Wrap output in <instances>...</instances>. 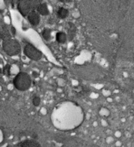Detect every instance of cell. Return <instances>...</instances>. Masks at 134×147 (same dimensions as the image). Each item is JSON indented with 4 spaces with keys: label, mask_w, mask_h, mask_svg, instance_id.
I'll use <instances>...</instances> for the list:
<instances>
[{
    "label": "cell",
    "mask_w": 134,
    "mask_h": 147,
    "mask_svg": "<svg viewBox=\"0 0 134 147\" xmlns=\"http://www.w3.org/2000/svg\"><path fill=\"white\" fill-rule=\"evenodd\" d=\"M84 130L97 147H134V101L118 92L95 94L87 107Z\"/></svg>",
    "instance_id": "1"
},
{
    "label": "cell",
    "mask_w": 134,
    "mask_h": 147,
    "mask_svg": "<svg viewBox=\"0 0 134 147\" xmlns=\"http://www.w3.org/2000/svg\"><path fill=\"white\" fill-rule=\"evenodd\" d=\"M31 85L32 79L30 76L24 71L18 73L14 79V86L18 91L25 92L31 87Z\"/></svg>",
    "instance_id": "2"
},
{
    "label": "cell",
    "mask_w": 134,
    "mask_h": 147,
    "mask_svg": "<svg viewBox=\"0 0 134 147\" xmlns=\"http://www.w3.org/2000/svg\"><path fill=\"white\" fill-rule=\"evenodd\" d=\"M3 50L8 56H17L21 53V46L17 40L8 38L3 41Z\"/></svg>",
    "instance_id": "3"
},
{
    "label": "cell",
    "mask_w": 134,
    "mask_h": 147,
    "mask_svg": "<svg viewBox=\"0 0 134 147\" xmlns=\"http://www.w3.org/2000/svg\"><path fill=\"white\" fill-rule=\"evenodd\" d=\"M24 53L27 57H28L32 61H39L43 56L41 51L30 43H28L24 46Z\"/></svg>",
    "instance_id": "4"
},
{
    "label": "cell",
    "mask_w": 134,
    "mask_h": 147,
    "mask_svg": "<svg viewBox=\"0 0 134 147\" xmlns=\"http://www.w3.org/2000/svg\"><path fill=\"white\" fill-rule=\"evenodd\" d=\"M18 8L20 13L24 17L28 15L30 13V4L29 0H18Z\"/></svg>",
    "instance_id": "5"
},
{
    "label": "cell",
    "mask_w": 134,
    "mask_h": 147,
    "mask_svg": "<svg viewBox=\"0 0 134 147\" xmlns=\"http://www.w3.org/2000/svg\"><path fill=\"white\" fill-rule=\"evenodd\" d=\"M28 19L32 26H38L40 22L39 13L35 10L30 11V13L28 15Z\"/></svg>",
    "instance_id": "6"
},
{
    "label": "cell",
    "mask_w": 134,
    "mask_h": 147,
    "mask_svg": "<svg viewBox=\"0 0 134 147\" xmlns=\"http://www.w3.org/2000/svg\"><path fill=\"white\" fill-rule=\"evenodd\" d=\"M20 147H41V146L35 140H25L21 142Z\"/></svg>",
    "instance_id": "7"
},
{
    "label": "cell",
    "mask_w": 134,
    "mask_h": 147,
    "mask_svg": "<svg viewBox=\"0 0 134 147\" xmlns=\"http://www.w3.org/2000/svg\"><path fill=\"white\" fill-rule=\"evenodd\" d=\"M37 12L39 13V15L42 16H46L49 14V10L47 8L46 3H41L37 8Z\"/></svg>",
    "instance_id": "8"
},
{
    "label": "cell",
    "mask_w": 134,
    "mask_h": 147,
    "mask_svg": "<svg viewBox=\"0 0 134 147\" xmlns=\"http://www.w3.org/2000/svg\"><path fill=\"white\" fill-rule=\"evenodd\" d=\"M68 39V36L65 32H58L57 35H56V40L58 41V42L59 43H65L66 41Z\"/></svg>",
    "instance_id": "9"
},
{
    "label": "cell",
    "mask_w": 134,
    "mask_h": 147,
    "mask_svg": "<svg viewBox=\"0 0 134 147\" xmlns=\"http://www.w3.org/2000/svg\"><path fill=\"white\" fill-rule=\"evenodd\" d=\"M68 15V11L66 8H61L58 9V16L59 18L63 19V18H67Z\"/></svg>",
    "instance_id": "10"
},
{
    "label": "cell",
    "mask_w": 134,
    "mask_h": 147,
    "mask_svg": "<svg viewBox=\"0 0 134 147\" xmlns=\"http://www.w3.org/2000/svg\"><path fill=\"white\" fill-rule=\"evenodd\" d=\"M41 1H42V0H29L30 8L32 9V10L37 9L38 7H39L40 4L42 3H41Z\"/></svg>",
    "instance_id": "11"
},
{
    "label": "cell",
    "mask_w": 134,
    "mask_h": 147,
    "mask_svg": "<svg viewBox=\"0 0 134 147\" xmlns=\"http://www.w3.org/2000/svg\"><path fill=\"white\" fill-rule=\"evenodd\" d=\"M42 36L45 40H49L51 38V30L48 28H45L43 31L42 32Z\"/></svg>",
    "instance_id": "12"
},
{
    "label": "cell",
    "mask_w": 134,
    "mask_h": 147,
    "mask_svg": "<svg viewBox=\"0 0 134 147\" xmlns=\"http://www.w3.org/2000/svg\"><path fill=\"white\" fill-rule=\"evenodd\" d=\"M40 102H41V99L39 96H36L32 98V104L34 105V107H39L40 105Z\"/></svg>",
    "instance_id": "13"
},
{
    "label": "cell",
    "mask_w": 134,
    "mask_h": 147,
    "mask_svg": "<svg viewBox=\"0 0 134 147\" xmlns=\"http://www.w3.org/2000/svg\"><path fill=\"white\" fill-rule=\"evenodd\" d=\"M3 73L5 75H10V66L9 65H7L4 69H3Z\"/></svg>",
    "instance_id": "14"
},
{
    "label": "cell",
    "mask_w": 134,
    "mask_h": 147,
    "mask_svg": "<svg viewBox=\"0 0 134 147\" xmlns=\"http://www.w3.org/2000/svg\"><path fill=\"white\" fill-rule=\"evenodd\" d=\"M1 39H3V34H2V32L0 30V40H1Z\"/></svg>",
    "instance_id": "15"
},
{
    "label": "cell",
    "mask_w": 134,
    "mask_h": 147,
    "mask_svg": "<svg viewBox=\"0 0 134 147\" xmlns=\"http://www.w3.org/2000/svg\"><path fill=\"white\" fill-rule=\"evenodd\" d=\"M0 61H1V60H0Z\"/></svg>",
    "instance_id": "16"
}]
</instances>
